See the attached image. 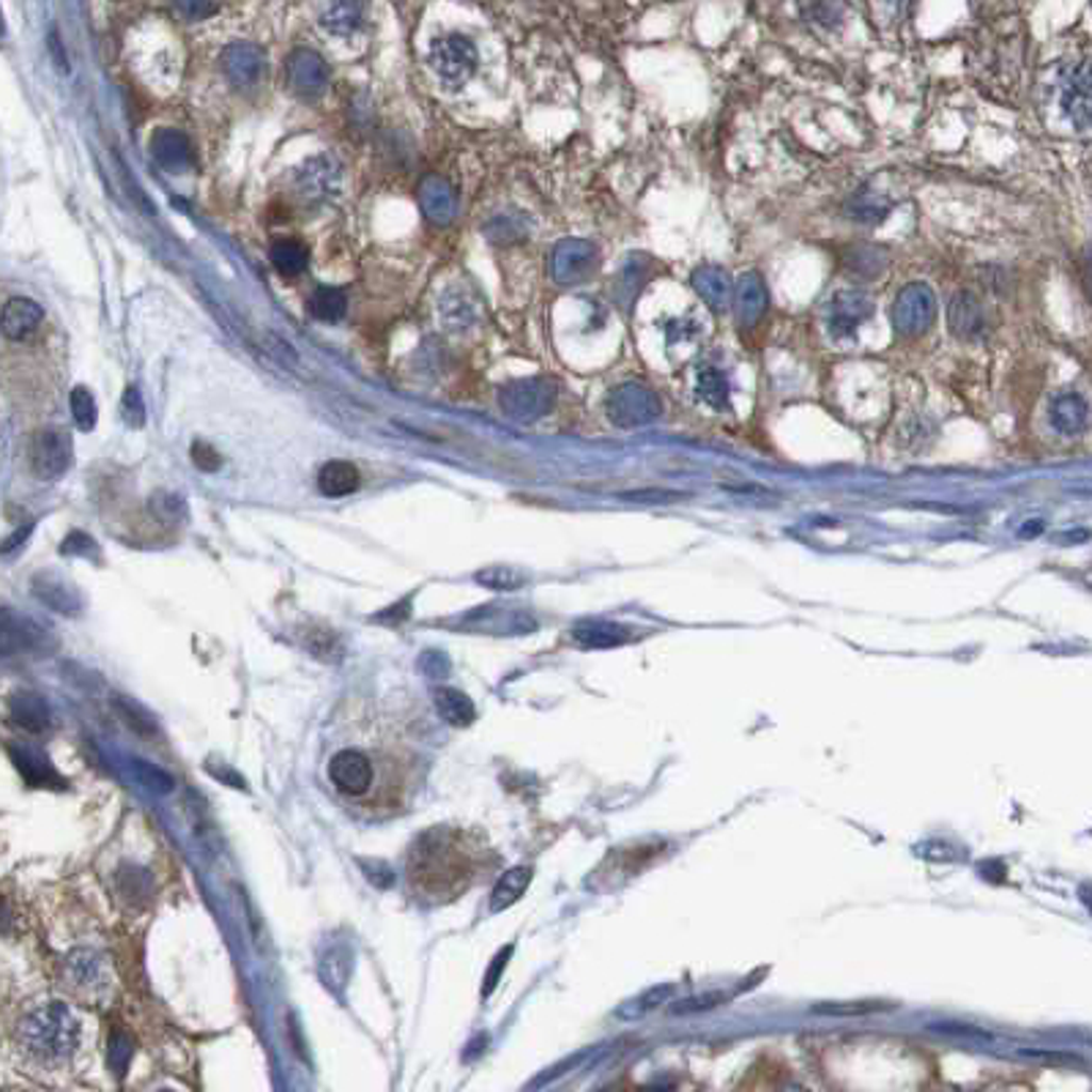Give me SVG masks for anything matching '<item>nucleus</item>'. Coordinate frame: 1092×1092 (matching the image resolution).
<instances>
[{"label":"nucleus","mask_w":1092,"mask_h":1092,"mask_svg":"<svg viewBox=\"0 0 1092 1092\" xmlns=\"http://www.w3.org/2000/svg\"><path fill=\"white\" fill-rule=\"evenodd\" d=\"M413 759L397 739L340 745L326 762L331 792L364 813H397L406 802Z\"/></svg>","instance_id":"nucleus-1"},{"label":"nucleus","mask_w":1092,"mask_h":1092,"mask_svg":"<svg viewBox=\"0 0 1092 1092\" xmlns=\"http://www.w3.org/2000/svg\"><path fill=\"white\" fill-rule=\"evenodd\" d=\"M488 849L476 832L458 827H430L408 849V884L433 903L455 901L488 868Z\"/></svg>","instance_id":"nucleus-2"},{"label":"nucleus","mask_w":1092,"mask_h":1092,"mask_svg":"<svg viewBox=\"0 0 1092 1092\" xmlns=\"http://www.w3.org/2000/svg\"><path fill=\"white\" fill-rule=\"evenodd\" d=\"M12 1043L22 1065L31 1071L58 1074L69 1067L83 1043L80 1018L55 999H36L19 1010L12 1029Z\"/></svg>","instance_id":"nucleus-3"},{"label":"nucleus","mask_w":1092,"mask_h":1092,"mask_svg":"<svg viewBox=\"0 0 1092 1092\" xmlns=\"http://www.w3.org/2000/svg\"><path fill=\"white\" fill-rule=\"evenodd\" d=\"M61 983L80 1003L102 1005L113 991V969L99 950L75 947L61 961Z\"/></svg>","instance_id":"nucleus-4"},{"label":"nucleus","mask_w":1092,"mask_h":1092,"mask_svg":"<svg viewBox=\"0 0 1092 1092\" xmlns=\"http://www.w3.org/2000/svg\"><path fill=\"white\" fill-rule=\"evenodd\" d=\"M605 413L617 427H641L654 422L663 413L661 394L649 389L647 384L628 381L622 387L610 389L605 397Z\"/></svg>","instance_id":"nucleus-5"},{"label":"nucleus","mask_w":1092,"mask_h":1092,"mask_svg":"<svg viewBox=\"0 0 1092 1092\" xmlns=\"http://www.w3.org/2000/svg\"><path fill=\"white\" fill-rule=\"evenodd\" d=\"M559 397L556 384L548 378H523L512 381L499 392V406L515 422H537L553 411Z\"/></svg>","instance_id":"nucleus-6"},{"label":"nucleus","mask_w":1092,"mask_h":1092,"mask_svg":"<svg viewBox=\"0 0 1092 1092\" xmlns=\"http://www.w3.org/2000/svg\"><path fill=\"white\" fill-rule=\"evenodd\" d=\"M476 64H479V55H476L474 42L460 36V33L441 36L430 45V69L450 88H463L474 77Z\"/></svg>","instance_id":"nucleus-7"},{"label":"nucleus","mask_w":1092,"mask_h":1092,"mask_svg":"<svg viewBox=\"0 0 1092 1092\" xmlns=\"http://www.w3.org/2000/svg\"><path fill=\"white\" fill-rule=\"evenodd\" d=\"M893 329L901 337L926 335L936 321V296L926 282H909L898 291L890 310Z\"/></svg>","instance_id":"nucleus-8"},{"label":"nucleus","mask_w":1092,"mask_h":1092,"mask_svg":"<svg viewBox=\"0 0 1092 1092\" xmlns=\"http://www.w3.org/2000/svg\"><path fill=\"white\" fill-rule=\"evenodd\" d=\"M600 252L586 239H565L551 252V277L559 286H581L598 272Z\"/></svg>","instance_id":"nucleus-9"},{"label":"nucleus","mask_w":1092,"mask_h":1092,"mask_svg":"<svg viewBox=\"0 0 1092 1092\" xmlns=\"http://www.w3.org/2000/svg\"><path fill=\"white\" fill-rule=\"evenodd\" d=\"M71 463V439L69 433L61 430V427H47V430H38L36 439L31 444V471L45 479V483H52L58 476H64L66 469Z\"/></svg>","instance_id":"nucleus-10"},{"label":"nucleus","mask_w":1092,"mask_h":1092,"mask_svg":"<svg viewBox=\"0 0 1092 1092\" xmlns=\"http://www.w3.org/2000/svg\"><path fill=\"white\" fill-rule=\"evenodd\" d=\"M55 649L52 635L22 614L3 610V652L6 654H50Z\"/></svg>","instance_id":"nucleus-11"},{"label":"nucleus","mask_w":1092,"mask_h":1092,"mask_svg":"<svg viewBox=\"0 0 1092 1092\" xmlns=\"http://www.w3.org/2000/svg\"><path fill=\"white\" fill-rule=\"evenodd\" d=\"M870 312H874V301H870L865 293H860V291L835 293L830 301V317H827V324H830V335L838 337V340L851 337L854 331L860 329V326L865 324V321H868Z\"/></svg>","instance_id":"nucleus-12"},{"label":"nucleus","mask_w":1092,"mask_h":1092,"mask_svg":"<svg viewBox=\"0 0 1092 1092\" xmlns=\"http://www.w3.org/2000/svg\"><path fill=\"white\" fill-rule=\"evenodd\" d=\"M947 326L959 340L964 343H975L980 337H985L989 331V317H985L983 305L975 293L959 291L950 299V307H947Z\"/></svg>","instance_id":"nucleus-13"},{"label":"nucleus","mask_w":1092,"mask_h":1092,"mask_svg":"<svg viewBox=\"0 0 1092 1092\" xmlns=\"http://www.w3.org/2000/svg\"><path fill=\"white\" fill-rule=\"evenodd\" d=\"M1062 110L1076 127H1092V64L1074 66L1062 85Z\"/></svg>","instance_id":"nucleus-14"},{"label":"nucleus","mask_w":1092,"mask_h":1092,"mask_svg":"<svg viewBox=\"0 0 1092 1092\" xmlns=\"http://www.w3.org/2000/svg\"><path fill=\"white\" fill-rule=\"evenodd\" d=\"M263 69H266V58H263L261 47L252 45V42H233L230 47H225L223 71L239 88H249V85L258 83Z\"/></svg>","instance_id":"nucleus-15"},{"label":"nucleus","mask_w":1092,"mask_h":1092,"mask_svg":"<svg viewBox=\"0 0 1092 1092\" xmlns=\"http://www.w3.org/2000/svg\"><path fill=\"white\" fill-rule=\"evenodd\" d=\"M286 75L291 88L299 96H317L329 83V69H326L324 58L312 50L291 52L286 64Z\"/></svg>","instance_id":"nucleus-16"},{"label":"nucleus","mask_w":1092,"mask_h":1092,"mask_svg":"<svg viewBox=\"0 0 1092 1092\" xmlns=\"http://www.w3.org/2000/svg\"><path fill=\"white\" fill-rule=\"evenodd\" d=\"M731 301H734V315H737L739 324L756 326L769 307L767 282H764L756 272L743 274L737 280V286H734Z\"/></svg>","instance_id":"nucleus-17"},{"label":"nucleus","mask_w":1092,"mask_h":1092,"mask_svg":"<svg viewBox=\"0 0 1092 1092\" xmlns=\"http://www.w3.org/2000/svg\"><path fill=\"white\" fill-rule=\"evenodd\" d=\"M420 209L427 223L444 228L458 216V195L441 176H427L420 184Z\"/></svg>","instance_id":"nucleus-18"},{"label":"nucleus","mask_w":1092,"mask_h":1092,"mask_svg":"<svg viewBox=\"0 0 1092 1092\" xmlns=\"http://www.w3.org/2000/svg\"><path fill=\"white\" fill-rule=\"evenodd\" d=\"M151 153L157 165L165 167L167 173H186L195 162L190 137L170 127H162L151 134Z\"/></svg>","instance_id":"nucleus-19"},{"label":"nucleus","mask_w":1092,"mask_h":1092,"mask_svg":"<svg viewBox=\"0 0 1092 1092\" xmlns=\"http://www.w3.org/2000/svg\"><path fill=\"white\" fill-rule=\"evenodd\" d=\"M296 186H299V192L305 197L324 200V197L335 195V192L340 190V170H337V165L331 159L312 157L296 170Z\"/></svg>","instance_id":"nucleus-20"},{"label":"nucleus","mask_w":1092,"mask_h":1092,"mask_svg":"<svg viewBox=\"0 0 1092 1092\" xmlns=\"http://www.w3.org/2000/svg\"><path fill=\"white\" fill-rule=\"evenodd\" d=\"M690 282L692 291L699 293L712 312H723L726 305L731 301V296H734L729 272H726L723 266H718V263H704V266L696 268Z\"/></svg>","instance_id":"nucleus-21"},{"label":"nucleus","mask_w":1092,"mask_h":1092,"mask_svg":"<svg viewBox=\"0 0 1092 1092\" xmlns=\"http://www.w3.org/2000/svg\"><path fill=\"white\" fill-rule=\"evenodd\" d=\"M33 594H36L42 603L50 610H58V614H66V617H75L83 608V600L77 594L75 586L69 581H64L61 575H52V572H42L33 578Z\"/></svg>","instance_id":"nucleus-22"},{"label":"nucleus","mask_w":1092,"mask_h":1092,"mask_svg":"<svg viewBox=\"0 0 1092 1092\" xmlns=\"http://www.w3.org/2000/svg\"><path fill=\"white\" fill-rule=\"evenodd\" d=\"M301 647L321 663H340L345 657L343 635L324 622H307L299 630Z\"/></svg>","instance_id":"nucleus-23"},{"label":"nucleus","mask_w":1092,"mask_h":1092,"mask_svg":"<svg viewBox=\"0 0 1092 1092\" xmlns=\"http://www.w3.org/2000/svg\"><path fill=\"white\" fill-rule=\"evenodd\" d=\"M321 28L331 36H351L359 31L364 19V0H324L321 6Z\"/></svg>","instance_id":"nucleus-24"},{"label":"nucleus","mask_w":1092,"mask_h":1092,"mask_svg":"<svg viewBox=\"0 0 1092 1092\" xmlns=\"http://www.w3.org/2000/svg\"><path fill=\"white\" fill-rule=\"evenodd\" d=\"M1048 420H1052L1055 430H1060L1062 436H1076V433H1081L1087 427L1090 406H1087V401L1079 392H1062L1052 401Z\"/></svg>","instance_id":"nucleus-25"},{"label":"nucleus","mask_w":1092,"mask_h":1092,"mask_svg":"<svg viewBox=\"0 0 1092 1092\" xmlns=\"http://www.w3.org/2000/svg\"><path fill=\"white\" fill-rule=\"evenodd\" d=\"M42 321H45V310L33 299L14 296L3 307V335L9 340H26L42 326Z\"/></svg>","instance_id":"nucleus-26"},{"label":"nucleus","mask_w":1092,"mask_h":1092,"mask_svg":"<svg viewBox=\"0 0 1092 1092\" xmlns=\"http://www.w3.org/2000/svg\"><path fill=\"white\" fill-rule=\"evenodd\" d=\"M359 483H362V474L348 460H329L324 469L317 471V488L329 499H343V495L356 493Z\"/></svg>","instance_id":"nucleus-27"},{"label":"nucleus","mask_w":1092,"mask_h":1092,"mask_svg":"<svg viewBox=\"0 0 1092 1092\" xmlns=\"http://www.w3.org/2000/svg\"><path fill=\"white\" fill-rule=\"evenodd\" d=\"M433 701H436V710H439L444 723L466 729V726H471L476 720L474 701H471L463 690H458V687H436V690H433Z\"/></svg>","instance_id":"nucleus-28"},{"label":"nucleus","mask_w":1092,"mask_h":1092,"mask_svg":"<svg viewBox=\"0 0 1092 1092\" xmlns=\"http://www.w3.org/2000/svg\"><path fill=\"white\" fill-rule=\"evenodd\" d=\"M532 877H534V870L528 868V865H515V868L504 870L502 879L495 882L493 893H490V912H504V909H509L512 903H518L523 898V893L528 890V884H532Z\"/></svg>","instance_id":"nucleus-29"},{"label":"nucleus","mask_w":1092,"mask_h":1092,"mask_svg":"<svg viewBox=\"0 0 1092 1092\" xmlns=\"http://www.w3.org/2000/svg\"><path fill=\"white\" fill-rule=\"evenodd\" d=\"M696 397L704 406H710L712 411H729L731 387L723 370L712 368V364H701L699 375H696Z\"/></svg>","instance_id":"nucleus-30"},{"label":"nucleus","mask_w":1092,"mask_h":1092,"mask_svg":"<svg viewBox=\"0 0 1092 1092\" xmlns=\"http://www.w3.org/2000/svg\"><path fill=\"white\" fill-rule=\"evenodd\" d=\"M12 718L19 729L31 731V734H42V731L50 729V710H47L45 699H38L33 692H17L12 701Z\"/></svg>","instance_id":"nucleus-31"},{"label":"nucleus","mask_w":1092,"mask_h":1092,"mask_svg":"<svg viewBox=\"0 0 1092 1092\" xmlns=\"http://www.w3.org/2000/svg\"><path fill=\"white\" fill-rule=\"evenodd\" d=\"M844 266L858 280H877L879 274L887 268V255H884V249L870 247V244H858L844 255Z\"/></svg>","instance_id":"nucleus-32"},{"label":"nucleus","mask_w":1092,"mask_h":1092,"mask_svg":"<svg viewBox=\"0 0 1092 1092\" xmlns=\"http://www.w3.org/2000/svg\"><path fill=\"white\" fill-rule=\"evenodd\" d=\"M321 980H324L326 985H329L335 994H340V991L348 985L351 980V969H354V952H351V947L345 945H335L329 947V950L324 952V959H321Z\"/></svg>","instance_id":"nucleus-33"},{"label":"nucleus","mask_w":1092,"mask_h":1092,"mask_svg":"<svg viewBox=\"0 0 1092 1092\" xmlns=\"http://www.w3.org/2000/svg\"><path fill=\"white\" fill-rule=\"evenodd\" d=\"M572 638L586 649H608L628 643L630 633L624 628H619V624L610 622H584L572 630Z\"/></svg>","instance_id":"nucleus-34"},{"label":"nucleus","mask_w":1092,"mask_h":1092,"mask_svg":"<svg viewBox=\"0 0 1092 1092\" xmlns=\"http://www.w3.org/2000/svg\"><path fill=\"white\" fill-rule=\"evenodd\" d=\"M441 317H444V326L452 331H463L471 329V326L479 321V310H476L474 299L471 296H463L460 291H446L441 296Z\"/></svg>","instance_id":"nucleus-35"},{"label":"nucleus","mask_w":1092,"mask_h":1092,"mask_svg":"<svg viewBox=\"0 0 1092 1092\" xmlns=\"http://www.w3.org/2000/svg\"><path fill=\"white\" fill-rule=\"evenodd\" d=\"M307 310H310L312 317L324 321V324H337L343 321L345 310H348V299L340 288H317L312 291L310 301H307Z\"/></svg>","instance_id":"nucleus-36"},{"label":"nucleus","mask_w":1092,"mask_h":1092,"mask_svg":"<svg viewBox=\"0 0 1092 1092\" xmlns=\"http://www.w3.org/2000/svg\"><path fill=\"white\" fill-rule=\"evenodd\" d=\"M673 985L671 983H663V985H652V989L641 991L638 997L630 999V1003H624L622 1008L617 1010V1016L624 1018V1022H635V1018H641L647 1016V1013H652V1010L663 1008V1005L671 1003L673 997Z\"/></svg>","instance_id":"nucleus-37"},{"label":"nucleus","mask_w":1092,"mask_h":1092,"mask_svg":"<svg viewBox=\"0 0 1092 1092\" xmlns=\"http://www.w3.org/2000/svg\"><path fill=\"white\" fill-rule=\"evenodd\" d=\"M800 9L808 22H813L821 31H838L846 19L844 0H802Z\"/></svg>","instance_id":"nucleus-38"},{"label":"nucleus","mask_w":1092,"mask_h":1092,"mask_svg":"<svg viewBox=\"0 0 1092 1092\" xmlns=\"http://www.w3.org/2000/svg\"><path fill=\"white\" fill-rule=\"evenodd\" d=\"M307 261H310L307 247L301 242H296V239H282V242H277L272 247L274 268L280 274H286V277H296V274L305 272Z\"/></svg>","instance_id":"nucleus-39"},{"label":"nucleus","mask_w":1092,"mask_h":1092,"mask_svg":"<svg viewBox=\"0 0 1092 1092\" xmlns=\"http://www.w3.org/2000/svg\"><path fill=\"white\" fill-rule=\"evenodd\" d=\"M474 581L490 591H515L526 586L528 578L515 567H485V570L476 572Z\"/></svg>","instance_id":"nucleus-40"},{"label":"nucleus","mask_w":1092,"mask_h":1092,"mask_svg":"<svg viewBox=\"0 0 1092 1092\" xmlns=\"http://www.w3.org/2000/svg\"><path fill=\"white\" fill-rule=\"evenodd\" d=\"M846 214H849L851 219H858V223L877 225L890 214V206L884 203V200H879L874 192H860V195H854L849 203H846Z\"/></svg>","instance_id":"nucleus-41"},{"label":"nucleus","mask_w":1092,"mask_h":1092,"mask_svg":"<svg viewBox=\"0 0 1092 1092\" xmlns=\"http://www.w3.org/2000/svg\"><path fill=\"white\" fill-rule=\"evenodd\" d=\"M877 1010H890V1005L877 1003V999H860V1003H816L811 1008V1013H816V1016L849 1018L868 1016V1013H877Z\"/></svg>","instance_id":"nucleus-42"},{"label":"nucleus","mask_w":1092,"mask_h":1092,"mask_svg":"<svg viewBox=\"0 0 1092 1092\" xmlns=\"http://www.w3.org/2000/svg\"><path fill=\"white\" fill-rule=\"evenodd\" d=\"M69 406H71V417H75L77 427L85 433L94 430L99 411H96V401H94V394H91V389H85V387L71 389Z\"/></svg>","instance_id":"nucleus-43"},{"label":"nucleus","mask_w":1092,"mask_h":1092,"mask_svg":"<svg viewBox=\"0 0 1092 1092\" xmlns=\"http://www.w3.org/2000/svg\"><path fill=\"white\" fill-rule=\"evenodd\" d=\"M729 994L726 991H706V994H692V997L680 999L673 1003L671 1013L673 1016H690V1013H706V1010L720 1008L723 1003H729Z\"/></svg>","instance_id":"nucleus-44"},{"label":"nucleus","mask_w":1092,"mask_h":1092,"mask_svg":"<svg viewBox=\"0 0 1092 1092\" xmlns=\"http://www.w3.org/2000/svg\"><path fill=\"white\" fill-rule=\"evenodd\" d=\"M115 710H118V715L127 720L129 729L143 734V737H153V734H157V723H153L151 715H148L141 704H134L132 699H115Z\"/></svg>","instance_id":"nucleus-45"},{"label":"nucleus","mask_w":1092,"mask_h":1092,"mask_svg":"<svg viewBox=\"0 0 1092 1092\" xmlns=\"http://www.w3.org/2000/svg\"><path fill=\"white\" fill-rule=\"evenodd\" d=\"M151 512L157 515L162 523H170L173 526V523H181L186 518V504L181 495L159 490V493L151 495Z\"/></svg>","instance_id":"nucleus-46"},{"label":"nucleus","mask_w":1092,"mask_h":1092,"mask_svg":"<svg viewBox=\"0 0 1092 1092\" xmlns=\"http://www.w3.org/2000/svg\"><path fill=\"white\" fill-rule=\"evenodd\" d=\"M132 772H134V778H137V781L148 788V792L167 794V792H173V786H176L165 769L157 767V764L141 762V759H134L132 762Z\"/></svg>","instance_id":"nucleus-47"},{"label":"nucleus","mask_w":1092,"mask_h":1092,"mask_svg":"<svg viewBox=\"0 0 1092 1092\" xmlns=\"http://www.w3.org/2000/svg\"><path fill=\"white\" fill-rule=\"evenodd\" d=\"M121 417L129 427H134V430L146 425V403H143L141 389L137 387H127V392H124Z\"/></svg>","instance_id":"nucleus-48"},{"label":"nucleus","mask_w":1092,"mask_h":1092,"mask_svg":"<svg viewBox=\"0 0 1092 1092\" xmlns=\"http://www.w3.org/2000/svg\"><path fill=\"white\" fill-rule=\"evenodd\" d=\"M622 499L638 504H677L685 502L687 493H680V490H633V493H622Z\"/></svg>","instance_id":"nucleus-49"},{"label":"nucleus","mask_w":1092,"mask_h":1092,"mask_svg":"<svg viewBox=\"0 0 1092 1092\" xmlns=\"http://www.w3.org/2000/svg\"><path fill=\"white\" fill-rule=\"evenodd\" d=\"M192 463H195L200 471H216L219 466H223V458H219V452H216L211 444H206V441H195V444H192Z\"/></svg>","instance_id":"nucleus-50"},{"label":"nucleus","mask_w":1092,"mask_h":1092,"mask_svg":"<svg viewBox=\"0 0 1092 1092\" xmlns=\"http://www.w3.org/2000/svg\"><path fill=\"white\" fill-rule=\"evenodd\" d=\"M663 329L668 335V343H687L690 337L699 335V324L692 317H673Z\"/></svg>","instance_id":"nucleus-51"},{"label":"nucleus","mask_w":1092,"mask_h":1092,"mask_svg":"<svg viewBox=\"0 0 1092 1092\" xmlns=\"http://www.w3.org/2000/svg\"><path fill=\"white\" fill-rule=\"evenodd\" d=\"M61 553L64 556H96L99 551H96V542L91 540L88 534L71 532L64 540V545H61Z\"/></svg>","instance_id":"nucleus-52"},{"label":"nucleus","mask_w":1092,"mask_h":1092,"mask_svg":"<svg viewBox=\"0 0 1092 1092\" xmlns=\"http://www.w3.org/2000/svg\"><path fill=\"white\" fill-rule=\"evenodd\" d=\"M931 1029L934 1032H942V1036H959V1038H969V1041H991V1032H983V1029L978 1027H972V1024H952V1022H945V1024H931Z\"/></svg>","instance_id":"nucleus-53"},{"label":"nucleus","mask_w":1092,"mask_h":1092,"mask_svg":"<svg viewBox=\"0 0 1092 1092\" xmlns=\"http://www.w3.org/2000/svg\"><path fill=\"white\" fill-rule=\"evenodd\" d=\"M173 9L184 19H203L214 14V0H173Z\"/></svg>","instance_id":"nucleus-54"},{"label":"nucleus","mask_w":1092,"mask_h":1092,"mask_svg":"<svg viewBox=\"0 0 1092 1092\" xmlns=\"http://www.w3.org/2000/svg\"><path fill=\"white\" fill-rule=\"evenodd\" d=\"M512 950H515V947L507 945L502 952H499V956H495L493 961H490V969H488V975H485V997H490L495 985H499V980H502V975H504V969H507V961H509V956H512Z\"/></svg>","instance_id":"nucleus-55"},{"label":"nucleus","mask_w":1092,"mask_h":1092,"mask_svg":"<svg viewBox=\"0 0 1092 1092\" xmlns=\"http://www.w3.org/2000/svg\"><path fill=\"white\" fill-rule=\"evenodd\" d=\"M408 614H411V598L401 600V603L394 605V608H387L381 610L378 617H375V622H384V624H397V622H406Z\"/></svg>","instance_id":"nucleus-56"},{"label":"nucleus","mask_w":1092,"mask_h":1092,"mask_svg":"<svg viewBox=\"0 0 1092 1092\" xmlns=\"http://www.w3.org/2000/svg\"><path fill=\"white\" fill-rule=\"evenodd\" d=\"M1081 288H1085L1087 299L1092 301V247L1081 252Z\"/></svg>","instance_id":"nucleus-57"},{"label":"nucleus","mask_w":1092,"mask_h":1092,"mask_svg":"<svg viewBox=\"0 0 1092 1092\" xmlns=\"http://www.w3.org/2000/svg\"><path fill=\"white\" fill-rule=\"evenodd\" d=\"M1024 1057H1032V1060H1046V1062H1079L1076 1057L1057 1055V1052H1041V1048H1022Z\"/></svg>","instance_id":"nucleus-58"},{"label":"nucleus","mask_w":1092,"mask_h":1092,"mask_svg":"<svg viewBox=\"0 0 1092 1092\" xmlns=\"http://www.w3.org/2000/svg\"><path fill=\"white\" fill-rule=\"evenodd\" d=\"M209 772L214 778H219V781L230 783V786H244L242 776H235V772H230V767H209Z\"/></svg>","instance_id":"nucleus-59"},{"label":"nucleus","mask_w":1092,"mask_h":1092,"mask_svg":"<svg viewBox=\"0 0 1092 1092\" xmlns=\"http://www.w3.org/2000/svg\"><path fill=\"white\" fill-rule=\"evenodd\" d=\"M50 47H52V55H55V64L61 66V69H66V55H64V50L58 47V36H55V33H50Z\"/></svg>","instance_id":"nucleus-60"},{"label":"nucleus","mask_w":1092,"mask_h":1092,"mask_svg":"<svg viewBox=\"0 0 1092 1092\" xmlns=\"http://www.w3.org/2000/svg\"><path fill=\"white\" fill-rule=\"evenodd\" d=\"M1043 532V521H1029L1024 523L1022 528V537H1036V534Z\"/></svg>","instance_id":"nucleus-61"},{"label":"nucleus","mask_w":1092,"mask_h":1092,"mask_svg":"<svg viewBox=\"0 0 1092 1092\" xmlns=\"http://www.w3.org/2000/svg\"><path fill=\"white\" fill-rule=\"evenodd\" d=\"M1081 901H1085V907L1092 912V884H1085V887H1081Z\"/></svg>","instance_id":"nucleus-62"}]
</instances>
